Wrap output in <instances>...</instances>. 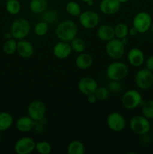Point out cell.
<instances>
[{"instance_id": "obj_1", "label": "cell", "mask_w": 153, "mask_h": 154, "mask_svg": "<svg viewBox=\"0 0 153 154\" xmlns=\"http://www.w3.org/2000/svg\"><path fill=\"white\" fill-rule=\"evenodd\" d=\"M78 29L74 21L66 20L60 22L56 29V35L60 41L70 42L76 37Z\"/></svg>"}, {"instance_id": "obj_2", "label": "cell", "mask_w": 153, "mask_h": 154, "mask_svg": "<svg viewBox=\"0 0 153 154\" xmlns=\"http://www.w3.org/2000/svg\"><path fill=\"white\" fill-rule=\"evenodd\" d=\"M106 73L110 81H120L128 74V67L122 62L116 61L108 66Z\"/></svg>"}, {"instance_id": "obj_3", "label": "cell", "mask_w": 153, "mask_h": 154, "mask_svg": "<svg viewBox=\"0 0 153 154\" xmlns=\"http://www.w3.org/2000/svg\"><path fill=\"white\" fill-rule=\"evenodd\" d=\"M10 32L16 40L24 39L30 32V23L25 18H17L10 26Z\"/></svg>"}, {"instance_id": "obj_4", "label": "cell", "mask_w": 153, "mask_h": 154, "mask_svg": "<svg viewBox=\"0 0 153 154\" xmlns=\"http://www.w3.org/2000/svg\"><path fill=\"white\" fill-rule=\"evenodd\" d=\"M130 129L138 135H145L150 131V123L148 119L143 115H135L130 119Z\"/></svg>"}, {"instance_id": "obj_5", "label": "cell", "mask_w": 153, "mask_h": 154, "mask_svg": "<svg viewBox=\"0 0 153 154\" xmlns=\"http://www.w3.org/2000/svg\"><path fill=\"white\" fill-rule=\"evenodd\" d=\"M125 45L122 43L121 39L113 38L106 42V52L108 57L115 60H120L124 56Z\"/></svg>"}, {"instance_id": "obj_6", "label": "cell", "mask_w": 153, "mask_h": 154, "mask_svg": "<svg viewBox=\"0 0 153 154\" xmlns=\"http://www.w3.org/2000/svg\"><path fill=\"white\" fill-rule=\"evenodd\" d=\"M152 20L148 13L141 11L136 14L133 19V27L138 33H145L151 28Z\"/></svg>"}, {"instance_id": "obj_7", "label": "cell", "mask_w": 153, "mask_h": 154, "mask_svg": "<svg viewBox=\"0 0 153 154\" xmlns=\"http://www.w3.org/2000/svg\"><path fill=\"white\" fill-rule=\"evenodd\" d=\"M142 101L141 94L135 90H128L122 97V106L128 110H133L138 106H140Z\"/></svg>"}, {"instance_id": "obj_8", "label": "cell", "mask_w": 153, "mask_h": 154, "mask_svg": "<svg viewBox=\"0 0 153 154\" xmlns=\"http://www.w3.org/2000/svg\"><path fill=\"white\" fill-rule=\"evenodd\" d=\"M135 83L141 90L150 89L153 86V72L146 68L139 70L135 75Z\"/></svg>"}, {"instance_id": "obj_9", "label": "cell", "mask_w": 153, "mask_h": 154, "mask_svg": "<svg viewBox=\"0 0 153 154\" xmlns=\"http://www.w3.org/2000/svg\"><path fill=\"white\" fill-rule=\"evenodd\" d=\"M28 115L35 122L41 121L46 114V106L40 100H34L29 104L27 110Z\"/></svg>"}, {"instance_id": "obj_10", "label": "cell", "mask_w": 153, "mask_h": 154, "mask_svg": "<svg viewBox=\"0 0 153 154\" xmlns=\"http://www.w3.org/2000/svg\"><path fill=\"white\" fill-rule=\"evenodd\" d=\"M79 21L83 28L93 29L98 25L100 16L97 12L93 11H85L80 14Z\"/></svg>"}, {"instance_id": "obj_11", "label": "cell", "mask_w": 153, "mask_h": 154, "mask_svg": "<svg viewBox=\"0 0 153 154\" xmlns=\"http://www.w3.org/2000/svg\"><path fill=\"white\" fill-rule=\"evenodd\" d=\"M108 127L113 132H122L126 126V121L124 116L120 113L114 111L110 113L106 118Z\"/></svg>"}, {"instance_id": "obj_12", "label": "cell", "mask_w": 153, "mask_h": 154, "mask_svg": "<svg viewBox=\"0 0 153 154\" xmlns=\"http://www.w3.org/2000/svg\"><path fill=\"white\" fill-rule=\"evenodd\" d=\"M35 141L32 138L24 137L16 141L14 150L17 154H29L35 149Z\"/></svg>"}, {"instance_id": "obj_13", "label": "cell", "mask_w": 153, "mask_h": 154, "mask_svg": "<svg viewBox=\"0 0 153 154\" xmlns=\"http://www.w3.org/2000/svg\"><path fill=\"white\" fill-rule=\"evenodd\" d=\"M98 87V83L94 78L90 77H85L80 79L78 84L79 90L85 96L92 94L95 93L96 90Z\"/></svg>"}, {"instance_id": "obj_14", "label": "cell", "mask_w": 153, "mask_h": 154, "mask_svg": "<svg viewBox=\"0 0 153 154\" xmlns=\"http://www.w3.org/2000/svg\"><path fill=\"white\" fill-rule=\"evenodd\" d=\"M72 52L71 46L70 42H66L60 41L59 42L56 44L52 48L53 55L56 58L60 60H64L68 58Z\"/></svg>"}, {"instance_id": "obj_15", "label": "cell", "mask_w": 153, "mask_h": 154, "mask_svg": "<svg viewBox=\"0 0 153 154\" xmlns=\"http://www.w3.org/2000/svg\"><path fill=\"white\" fill-rule=\"evenodd\" d=\"M121 3L118 0H101L99 5L100 11L106 15H112L118 12Z\"/></svg>"}, {"instance_id": "obj_16", "label": "cell", "mask_w": 153, "mask_h": 154, "mask_svg": "<svg viewBox=\"0 0 153 154\" xmlns=\"http://www.w3.org/2000/svg\"><path fill=\"white\" fill-rule=\"evenodd\" d=\"M128 63L134 67H140L145 61V56L140 49L136 48H131L128 53Z\"/></svg>"}, {"instance_id": "obj_17", "label": "cell", "mask_w": 153, "mask_h": 154, "mask_svg": "<svg viewBox=\"0 0 153 154\" xmlns=\"http://www.w3.org/2000/svg\"><path fill=\"white\" fill-rule=\"evenodd\" d=\"M16 52L22 58L28 59L30 58L34 54V48L29 42L21 39L17 42Z\"/></svg>"}, {"instance_id": "obj_18", "label": "cell", "mask_w": 153, "mask_h": 154, "mask_svg": "<svg viewBox=\"0 0 153 154\" xmlns=\"http://www.w3.org/2000/svg\"><path fill=\"white\" fill-rule=\"evenodd\" d=\"M97 35L102 42H108L115 38L114 27L110 25H102L98 29Z\"/></svg>"}, {"instance_id": "obj_19", "label": "cell", "mask_w": 153, "mask_h": 154, "mask_svg": "<svg viewBox=\"0 0 153 154\" xmlns=\"http://www.w3.org/2000/svg\"><path fill=\"white\" fill-rule=\"evenodd\" d=\"M35 121L33 120L29 116H23L16 120V129L21 132H27L31 131L34 126Z\"/></svg>"}, {"instance_id": "obj_20", "label": "cell", "mask_w": 153, "mask_h": 154, "mask_svg": "<svg viewBox=\"0 0 153 154\" xmlns=\"http://www.w3.org/2000/svg\"><path fill=\"white\" fill-rule=\"evenodd\" d=\"M93 63V59L90 54L86 53H81L80 55L76 57L75 60V64L78 69L81 70H86L88 68L91 67Z\"/></svg>"}, {"instance_id": "obj_21", "label": "cell", "mask_w": 153, "mask_h": 154, "mask_svg": "<svg viewBox=\"0 0 153 154\" xmlns=\"http://www.w3.org/2000/svg\"><path fill=\"white\" fill-rule=\"evenodd\" d=\"M13 124V117L8 112H0V132L8 130Z\"/></svg>"}, {"instance_id": "obj_22", "label": "cell", "mask_w": 153, "mask_h": 154, "mask_svg": "<svg viewBox=\"0 0 153 154\" xmlns=\"http://www.w3.org/2000/svg\"><path fill=\"white\" fill-rule=\"evenodd\" d=\"M47 2L46 0H31L29 3V8L33 13L42 14L46 10Z\"/></svg>"}, {"instance_id": "obj_23", "label": "cell", "mask_w": 153, "mask_h": 154, "mask_svg": "<svg viewBox=\"0 0 153 154\" xmlns=\"http://www.w3.org/2000/svg\"><path fill=\"white\" fill-rule=\"evenodd\" d=\"M67 152L68 154H83L85 153V147L81 141L75 140L68 144Z\"/></svg>"}, {"instance_id": "obj_24", "label": "cell", "mask_w": 153, "mask_h": 154, "mask_svg": "<svg viewBox=\"0 0 153 154\" xmlns=\"http://www.w3.org/2000/svg\"><path fill=\"white\" fill-rule=\"evenodd\" d=\"M128 26L124 23H119L114 27L115 37L118 39H122L127 37V35H128Z\"/></svg>"}, {"instance_id": "obj_25", "label": "cell", "mask_w": 153, "mask_h": 154, "mask_svg": "<svg viewBox=\"0 0 153 154\" xmlns=\"http://www.w3.org/2000/svg\"><path fill=\"white\" fill-rule=\"evenodd\" d=\"M65 10L68 14L73 17H79L81 14V8L76 2L70 1L66 4Z\"/></svg>"}, {"instance_id": "obj_26", "label": "cell", "mask_w": 153, "mask_h": 154, "mask_svg": "<svg viewBox=\"0 0 153 154\" xmlns=\"http://www.w3.org/2000/svg\"><path fill=\"white\" fill-rule=\"evenodd\" d=\"M5 8L10 14L16 15L20 11L21 4L18 0H8L6 1Z\"/></svg>"}, {"instance_id": "obj_27", "label": "cell", "mask_w": 153, "mask_h": 154, "mask_svg": "<svg viewBox=\"0 0 153 154\" xmlns=\"http://www.w3.org/2000/svg\"><path fill=\"white\" fill-rule=\"evenodd\" d=\"M16 47H17V42L13 38L9 40H6L3 45V51L8 55H12L16 52Z\"/></svg>"}, {"instance_id": "obj_28", "label": "cell", "mask_w": 153, "mask_h": 154, "mask_svg": "<svg viewBox=\"0 0 153 154\" xmlns=\"http://www.w3.org/2000/svg\"><path fill=\"white\" fill-rule=\"evenodd\" d=\"M70 46H71L72 51L77 54H81L86 49V43L82 38H75L74 39L70 42Z\"/></svg>"}, {"instance_id": "obj_29", "label": "cell", "mask_w": 153, "mask_h": 154, "mask_svg": "<svg viewBox=\"0 0 153 154\" xmlns=\"http://www.w3.org/2000/svg\"><path fill=\"white\" fill-rule=\"evenodd\" d=\"M42 14H43V15H42V20L44 22L47 23L48 24L55 23L58 20V14L56 13V11H55L54 10H52V9L46 10Z\"/></svg>"}, {"instance_id": "obj_30", "label": "cell", "mask_w": 153, "mask_h": 154, "mask_svg": "<svg viewBox=\"0 0 153 154\" xmlns=\"http://www.w3.org/2000/svg\"><path fill=\"white\" fill-rule=\"evenodd\" d=\"M142 114L148 120L153 119V100L145 102L142 105Z\"/></svg>"}, {"instance_id": "obj_31", "label": "cell", "mask_w": 153, "mask_h": 154, "mask_svg": "<svg viewBox=\"0 0 153 154\" xmlns=\"http://www.w3.org/2000/svg\"><path fill=\"white\" fill-rule=\"evenodd\" d=\"M48 30H49V24L43 20L38 23L34 29V33L38 36L45 35L47 33Z\"/></svg>"}, {"instance_id": "obj_32", "label": "cell", "mask_w": 153, "mask_h": 154, "mask_svg": "<svg viewBox=\"0 0 153 154\" xmlns=\"http://www.w3.org/2000/svg\"><path fill=\"white\" fill-rule=\"evenodd\" d=\"M35 149L40 154H49L52 150V147L50 143L43 141L36 143Z\"/></svg>"}, {"instance_id": "obj_33", "label": "cell", "mask_w": 153, "mask_h": 154, "mask_svg": "<svg viewBox=\"0 0 153 154\" xmlns=\"http://www.w3.org/2000/svg\"><path fill=\"white\" fill-rule=\"evenodd\" d=\"M96 97H97L98 100L100 101H104L109 97L110 96V90L109 89H107L105 87H98L97 90H96L95 93Z\"/></svg>"}, {"instance_id": "obj_34", "label": "cell", "mask_w": 153, "mask_h": 154, "mask_svg": "<svg viewBox=\"0 0 153 154\" xmlns=\"http://www.w3.org/2000/svg\"><path fill=\"white\" fill-rule=\"evenodd\" d=\"M108 89L113 93H118L122 90V85L119 81H111L108 85Z\"/></svg>"}, {"instance_id": "obj_35", "label": "cell", "mask_w": 153, "mask_h": 154, "mask_svg": "<svg viewBox=\"0 0 153 154\" xmlns=\"http://www.w3.org/2000/svg\"><path fill=\"white\" fill-rule=\"evenodd\" d=\"M146 66L147 69L153 72V56H151L147 59L146 61Z\"/></svg>"}, {"instance_id": "obj_36", "label": "cell", "mask_w": 153, "mask_h": 154, "mask_svg": "<svg viewBox=\"0 0 153 154\" xmlns=\"http://www.w3.org/2000/svg\"><path fill=\"white\" fill-rule=\"evenodd\" d=\"M87 100H88V102L90 104H94L96 103V102L98 101L97 97H96L95 94L94 93H92V94H90L87 96Z\"/></svg>"}, {"instance_id": "obj_37", "label": "cell", "mask_w": 153, "mask_h": 154, "mask_svg": "<svg viewBox=\"0 0 153 154\" xmlns=\"http://www.w3.org/2000/svg\"><path fill=\"white\" fill-rule=\"evenodd\" d=\"M137 34H138V32L136 31V29L134 28V27H131L130 29H129L128 35H130V36H136Z\"/></svg>"}, {"instance_id": "obj_38", "label": "cell", "mask_w": 153, "mask_h": 154, "mask_svg": "<svg viewBox=\"0 0 153 154\" xmlns=\"http://www.w3.org/2000/svg\"><path fill=\"white\" fill-rule=\"evenodd\" d=\"M4 38L5 40H9V39H10V38H13V35H12V34L10 32H8L4 33Z\"/></svg>"}, {"instance_id": "obj_39", "label": "cell", "mask_w": 153, "mask_h": 154, "mask_svg": "<svg viewBox=\"0 0 153 154\" xmlns=\"http://www.w3.org/2000/svg\"><path fill=\"white\" fill-rule=\"evenodd\" d=\"M122 40V43L124 44V45H128V40L127 38H122V39H121Z\"/></svg>"}, {"instance_id": "obj_40", "label": "cell", "mask_w": 153, "mask_h": 154, "mask_svg": "<svg viewBox=\"0 0 153 154\" xmlns=\"http://www.w3.org/2000/svg\"><path fill=\"white\" fill-rule=\"evenodd\" d=\"M119 1V2L121 3V4H122V3H126L128 2H129L130 0H118Z\"/></svg>"}, {"instance_id": "obj_41", "label": "cell", "mask_w": 153, "mask_h": 154, "mask_svg": "<svg viewBox=\"0 0 153 154\" xmlns=\"http://www.w3.org/2000/svg\"><path fill=\"white\" fill-rule=\"evenodd\" d=\"M151 30H152V34H153V22H152V26H151Z\"/></svg>"}, {"instance_id": "obj_42", "label": "cell", "mask_w": 153, "mask_h": 154, "mask_svg": "<svg viewBox=\"0 0 153 154\" xmlns=\"http://www.w3.org/2000/svg\"><path fill=\"white\" fill-rule=\"evenodd\" d=\"M82 2H88L89 1H93V0H82Z\"/></svg>"}, {"instance_id": "obj_43", "label": "cell", "mask_w": 153, "mask_h": 154, "mask_svg": "<svg viewBox=\"0 0 153 154\" xmlns=\"http://www.w3.org/2000/svg\"><path fill=\"white\" fill-rule=\"evenodd\" d=\"M1 141H2V136L1 135H0V142H1Z\"/></svg>"}, {"instance_id": "obj_44", "label": "cell", "mask_w": 153, "mask_h": 154, "mask_svg": "<svg viewBox=\"0 0 153 154\" xmlns=\"http://www.w3.org/2000/svg\"><path fill=\"white\" fill-rule=\"evenodd\" d=\"M4 1H8V0H4Z\"/></svg>"}]
</instances>
